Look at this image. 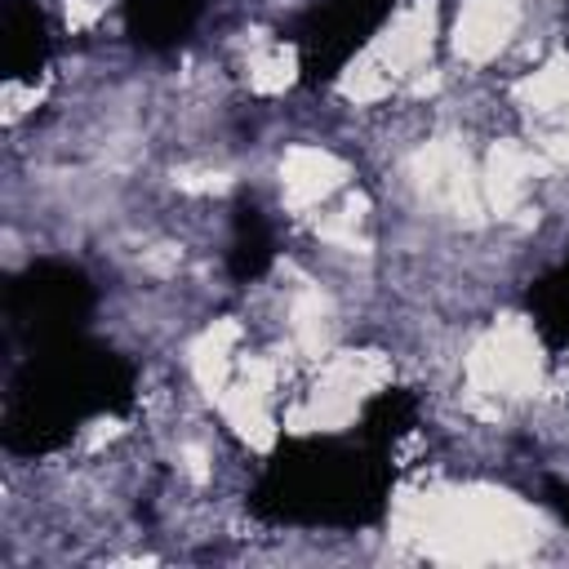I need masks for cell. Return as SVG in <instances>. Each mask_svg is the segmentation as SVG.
I'll use <instances>...</instances> for the list:
<instances>
[{"label": "cell", "mask_w": 569, "mask_h": 569, "mask_svg": "<svg viewBox=\"0 0 569 569\" xmlns=\"http://www.w3.org/2000/svg\"><path fill=\"white\" fill-rule=\"evenodd\" d=\"M89 302V284L80 271L71 267H27L13 284H9V325H22L31 333H49V338H67V325H76V316Z\"/></svg>", "instance_id": "obj_1"}, {"label": "cell", "mask_w": 569, "mask_h": 569, "mask_svg": "<svg viewBox=\"0 0 569 569\" xmlns=\"http://www.w3.org/2000/svg\"><path fill=\"white\" fill-rule=\"evenodd\" d=\"M0 58H4V76H13V80L36 76V67L44 62V18L36 4H27V0L4 4Z\"/></svg>", "instance_id": "obj_2"}, {"label": "cell", "mask_w": 569, "mask_h": 569, "mask_svg": "<svg viewBox=\"0 0 569 569\" xmlns=\"http://www.w3.org/2000/svg\"><path fill=\"white\" fill-rule=\"evenodd\" d=\"M196 9L200 0H133V31H142V40H173Z\"/></svg>", "instance_id": "obj_3"}]
</instances>
